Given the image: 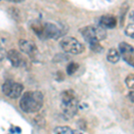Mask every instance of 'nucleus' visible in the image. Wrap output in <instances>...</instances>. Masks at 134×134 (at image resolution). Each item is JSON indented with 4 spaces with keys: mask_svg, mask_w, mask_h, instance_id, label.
<instances>
[{
    "mask_svg": "<svg viewBox=\"0 0 134 134\" xmlns=\"http://www.w3.org/2000/svg\"><path fill=\"white\" fill-rule=\"evenodd\" d=\"M7 57L11 62V64H13V66L14 67H21L25 64V60L24 57H23V55L18 52L17 50L12 49L7 53Z\"/></svg>",
    "mask_w": 134,
    "mask_h": 134,
    "instance_id": "1a4fd4ad",
    "label": "nucleus"
},
{
    "mask_svg": "<svg viewBox=\"0 0 134 134\" xmlns=\"http://www.w3.org/2000/svg\"><path fill=\"white\" fill-rule=\"evenodd\" d=\"M124 33L125 35H127L130 38H134V23H131L125 28L124 30Z\"/></svg>",
    "mask_w": 134,
    "mask_h": 134,
    "instance_id": "dca6fc26",
    "label": "nucleus"
},
{
    "mask_svg": "<svg viewBox=\"0 0 134 134\" xmlns=\"http://www.w3.org/2000/svg\"><path fill=\"white\" fill-rule=\"evenodd\" d=\"M43 102L44 97L40 91H27L21 96L20 107L25 113H36L42 108Z\"/></svg>",
    "mask_w": 134,
    "mask_h": 134,
    "instance_id": "f257e3e1",
    "label": "nucleus"
},
{
    "mask_svg": "<svg viewBox=\"0 0 134 134\" xmlns=\"http://www.w3.org/2000/svg\"><path fill=\"white\" fill-rule=\"evenodd\" d=\"M2 90H3L4 94L7 96L8 98L15 99L18 98L21 95V92L23 90V86L21 83L14 81L12 80H7L2 86Z\"/></svg>",
    "mask_w": 134,
    "mask_h": 134,
    "instance_id": "423d86ee",
    "label": "nucleus"
},
{
    "mask_svg": "<svg viewBox=\"0 0 134 134\" xmlns=\"http://www.w3.org/2000/svg\"><path fill=\"white\" fill-rule=\"evenodd\" d=\"M100 41H92L90 43V46L91 50H93L96 53H100L101 51L103 50V47L100 45Z\"/></svg>",
    "mask_w": 134,
    "mask_h": 134,
    "instance_id": "ddd939ff",
    "label": "nucleus"
},
{
    "mask_svg": "<svg viewBox=\"0 0 134 134\" xmlns=\"http://www.w3.org/2000/svg\"><path fill=\"white\" fill-rule=\"evenodd\" d=\"M32 31L41 40L48 38H58L62 35V31L57 25L51 23L36 21L31 24Z\"/></svg>",
    "mask_w": 134,
    "mask_h": 134,
    "instance_id": "f03ea898",
    "label": "nucleus"
},
{
    "mask_svg": "<svg viewBox=\"0 0 134 134\" xmlns=\"http://www.w3.org/2000/svg\"><path fill=\"white\" fill-rule=\"evenodd\" d=\"M9 2H14V3H20V2H23L24 0H7Z\"/></svg>",
    "mask_w": 134,
    "mask_h": 134,
    "instance_id": "aec40b11",
    "label": "nucleus"
},
{
    "mask_svg": "<svg viewBox=\"0 0 134 134\" xmlns=\"http://www.w3.org/2000/svg\"><path fill=\"white\" fill-rule=\"evenodd\" d=\"M79 102L72 90H64L61 94V109L66 118L73 117L78 112Z\"/></svg>",
    "mask_w": 134,
    "mask_h": 134,
    "instance_id": "7ed1b4c3",
    "label": "nucleus"
},
{
    "mask_svg": "<svg viewBox=\"0 0 134 134\" xmlns=\"http://www.w3.org/2000/svg\"><path fill=\"white\" fill-rule=\"evenodd\" d=\"M120 51L118 52V50H116L115 48H111L108 51V53H107V58L110 63L115 64V63H117L120 60Z\"/></svg>",
    "mask_w": 134,
    "mask_h": 134,
    "instance_id": "9b49d317",
    "label": "nucleus"
},
{
    "mask_svg": "<svg viewBox=\"0 0 134 134\" xmlns=\"http://www.w3.org/2000/svg\"><path fill=\"white\" fill-rule=\"evenodd\" d=\"M125 83H126L127 87H128L130 90H134V73H131V74H129L128 76L125 79Z\"/></svg>",
    "mask_w": 134,
    "mask_h": 134,
    "instance_id": "4468645a",
    "label": "nucleus"
},
{
    "mask_svg": "<svg viewBox=\"0 0 134 134\" xmlns=\"http://www.w3.org/2000/svg\"><path fill=\"white\" fill-rule=\"evenodd\" d=\"M128 98H130V100H131V102L134 103V90H132V91H131V92L129 93Z\"/></svg>",
    "mask_w": 134,
    "mask_h": 134,
    "instance_id": "a211bd4d",
    "label": "nucleus"
},
{
    "mask_svg": "<svg viewBox=\"0 0 134 134\" xmlns=\"http://www.w3.org/2000/svg\"><path fill=\"white\" fill-rule=\"evenodd\" d=\"M99 24L103 26L105 29H114L117 25V19L114 15L107 14L99 19Z\"/></svg>",
    "mask_w": 134,
    "mask_h": 134,
    "instance_id": "9d476101",
    "label": "nucleus"
},
{
    "mask_svg": "<svg viewBox=\"0 0 134 134\" xmlns=\"http://www.w3.org/2000/svg\"><path fill=\"white\" fill-rule=\"evenodd\" d=\"M19 47L20 49L26 55H30L31 58H34L37 57L38 54L37 46L32 41H30L28 40H21L19 41Z\"/></svg>",
    "mask_w": 134,
    "mask_h": 134,
    "instance_id": "6e6552de",
    "label": "nucleus"
},
{
    "mask_svg": "<svg viewBox=\"0 0 134 134\" xmlns=\"http://www.w3.org/2000/svg\"><path fill=\"white\" fill-rule=\"evenodd\" d=\"M119 51L124 61L134 67V47L126 42H122L119 44Z\"/></svg>",
    "mask_w": 134,
    "mask_h": 134,
    "instance_id": "0eeeda50",
    "label": "nucleus"
},
{
    "mask_svg": "<svg viewBox=\"0 0 134 134\" xmlns=\"http://www.w3.org/2000/svg\"><path fill=\"white\" fill-rule=\"evenodd\" d=\"M60 46L64 52L72 55H78L84 51V46L72 37H65L60 41Z\"/></svg>",
    "mask_w": 134,
    "mask_h": 134,
    "instance_id": "39448f33",
    "label": "nucleus"
},
{
    "mask_svg": "<svg viewBox=\"0 0 134 134\" xmlns=\"http://www.w3.org/2000/svg\"><path fill=\"white\" fill-rule=\"evenodd\" d=\"M78 68H79V64H76V63H70V64H68V66H67V73H68L69 75H72L73 73H74L76 71L78 70Z\"/></svg>",
    "mask_w": 134,
    "mask_h": 134,
    "instance_id": "2eb2a0df",
    "label": "nucleus"
},
{
    "mask_svg": "<svg viewBox=\"0 0 134 134\" xmlns=\"http://www.w3.org/2000/svg\"><path fill=\"white\" fill-rule=\"evenodd\" d=\"M130 19H131V20H132V21H134V9L131 11V13H130Z\"/></svg>",
    "mask_w": 134,
    "mask_h": 134,
    "instance_id": "6ab92c4d",
    "label": "nucleus"
},
{
    "mask_svg": "<svg viewBox=\"0 0 134 134\" xmlns=\"http://www.w3.org/2000/svg\"><path fill=\"white\" fill-rule=\"evenodd\" d=\"M80 32L84 40L88 43L92 41H101L107 38L105 29L100 24L86 26L80 30Z\"/></svg>",
    "mask_w": 134,
    "mask_h": 134,
    "instance_id": "20e7f679",
    "label": "nucleus"
},
{
    "mask_svg": "<svg viewBox=\"0 0 134 134\" xmlns=\"http://www.w3.org/2000/svg\"><path fill=\"white\" fill-rule=\"evenodd\" d=\"M10 132L11 133H21V130L17 126H12L10 128Z\"/></svg>",
    "mask_w": 134,
    "mask_h": 134,
    "instance_id": "f3484780",
    "label": "nucleus"
},
{
    "mask_svg": "<svg viewBox=\"0 0 134 134\" xmlns=\"http://www.w3.org/2000/svg\"><path fill=\"white\" fill-rule=\"evenodd\" d=\"M54 132L55 133H63V134H72L77 133V131L71 129L68 126H57V128L54 129Z\"/></svg>",
    "mask_w": 134,
    "mask_h": 134,
    "instance_id": "f8f14e48",
    "label": "nucleus"
}]
</instances>
